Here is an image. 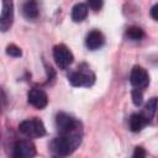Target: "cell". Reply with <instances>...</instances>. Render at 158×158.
<instances>
[{"label": "cell", "instance_id": "obj_10", "mask_svg": "<svg viewBox=\"0 0 158 158\" xmlns=\"http://www.w3.org/2000/svg\"><path fill=\"white\" fill-rule=\"evenodd\" d=\"M104 43H105V37L99 30L90 31L85 37V46L90 51H95V49L101 48L104 46Z\"/></svg>", "mask_w": 158, "mask_h": 158}, {"label": "cell", "instance_id": "obj_8", "mask_svg": "<svg viewBox=\"0 0 158 158\" xmlns=\"http://www.w3.org/2000/svg\"><path fill=\"white\" fill-rule=\"evenodd\" d=\"M14 22V4L11 1L2 2V10L0 14V31L6 32L10 30Z\"/></svg>", "mask_w": 158, "mask_h": 158}, {"label": "cell", "instance_id": "obj_16", "mask_svg": "<svg viewBox=\"0 0 158 158\" xmlns=\"http://www.w3.org/2000/svg\"><path fill=\"white\" fill-rule=\"evenodd\" d=\"M6 54H9L10 57H21L22 56V51L16 44H9L6 47Z\"/></svg>", "mask_w": 158, "mask_h": 158}, {"label": "cell", "instance_id": "obj_19", "mask_svg": "<svg viewBox=\"0 0 158 158\" xmlns=\"http://www.w3.org/2000/svg\"><path fill=\"white\" fill-rule=\"evenodd\" d=\"M86 6H89L91 10H94V11H98V10H100V7L102 6V1H100V0H90L88 4H86Z\"/></svg>", "mask_w": 158, "mask_h": 158}, {"label": "cell", "instance_id": "obj_3", "mask_svg": "<svg viewBox=\"0 0 158 158\" xmlns=\"http://www.w3.org/2000/svg\"><path fill=\"white\" fill-rule=\"evenodd\" d=\"M68 80L73 86H91L95 83V74L89 68H78L68 75Z\"/></svg>", "mask_w": 158, "mask_h": 158}, {"label": "cell", "instance_id": "obj_6", "mask_svg": "<svg viewBox=\"0 0 158 158\" xmlns=\"http://www.w3.org/2000/svg\"><path fill=\"white\" fill-rule=\"evenodd\" d=\"M36 147L30 139H20L14 146V158H33L36 156Z\"/></svg>", "mask_w": 158, "mask_h": 158}, {"label": "cell", "instance_id": "obj_20", "mask_svg": "<svg viewBox=\"0 0 158 158\" xmlns=\"http://www.w3.org/2000/svg\"><path fill=\"white\" fill-rule=\"evenodd\" d=\"M157 12H158V4L153 5V7L151 9V16H152V19H153L154 21L158 20V15H157Z\"/></svg>", "mask_w": 158, "mask_h": 158}, {"label": "cell", "instance_id": "obj_1", "mask_svg": "<svg viewBox=\"0 0 158 158\" xmlns=\"http://www.w3.org/2000/svg\"><path fill=\"white\" fill-rule=\"evenodd\" d=\"M81 143V133L79 130L60 133L53 138L49 143V154L51 158H65L72 154Z\"/></svg>", "mask_w": 158, "mask_h": 158}, {"label": "cell", "instance_id": "obj_21", "mask_svg": "<svg viewBox=\"0 0 158 158\" xmlns=\"http://www.w3.org/2000/svg\"><path fill=\"white\" fill-rule=\"evenodd\" d=\"M2 98H4V96H2V91L0 90V109H1V101H2Z\"/></svg>", "mask_w": 158, "mask_h": 158}, {"label": "cell", "instance_id": "obj_5", "mask_svg": "<svg viewBox=\"0 0 158 158\" xmlns=\"http://www.w3.org/2000/svg\"><path fill=\"white\" fill-rule=\"evenodd\" d=\"M56 125L60 133H68L79 130V122L73 116L65 112H59L56 116Z\"/></svg>", "mask_w": 158, "mask_h": 158}, {"label": "cell", "instance_id": "obj_15", "mask_svg": "<svg viewBox=\"0 0 158 158\" xmlns=\"http://www.w3.org/2000/svg\"><path fill=\"white\" fill-rule=\"evenodd\" d=\"M156 109H157V98H152L151 100H148V102L146 105V110L143 114L151 120L156 114Z\"/></svg>", "mask_w": 158, "mask_h": 158}, {"label": "cell", "instance_id": "obj_9", "mask_svg": "<svg viewBox=\"0 0 158 158\" xmlns=\"http://www.w3.org/2000/svg\"><path fill=\"white\" fill-rule=\"evenodd\" d=\"M27 101L35 106L36 109H44L48 104V96L47 94L42 90V89H38V88H33L28 91L27 94Z\"/></svg>", "mask_w": 158, "mask_h": 158}, {"label": "cell", "instance_id": "obj_12", "mask_svg": "<svg viewBox=\"0 0 158 158\" xmlns=\"http://www.w3.org/2000/svg\"><path fill=\"white\" fill-rule=\"evenodd\" d=\"M72 20L74 22H81L85 20V17L88 16V6L86 4H83V2H79V4H75L72 9Z\"/></svg>", "mask_w": 158, "mask_h": 158}, {"label": "cell", "instance_id": "obj_4", "mask_svg": "<svg viewBox=\"0 0 158 158\" xmlns=\"http://www.w3.org/2000/svg\"><path fill=\"white\" fill-rule=\"evenodd\" d=\"M53 58L57 63V65L60 69H65L68 68L73 60H74V56L70 52V49L65 46V44H57L53 48Z\"/></svg>", "mask_w": 158, "mask_h": 158}, {"label": "cell", "instance_id": "obj_7", "mask_svg": "<svg viewBox=\"0 0 158 158\" xmlns=\"http://www.w3.org/2000/svg\"><path fill=\"white\" fill-rule=\"evenodd\" d=\"M130 81L135 86V89L141 90V89L146 88L149 83V77H148L147 70L139 65H135L130 74Z\"/></svg>", "mask_w": 158, "mask_h": 158}, {"label": "cell", "instance_id": "obj_17", "mask_svg": "<svg viewBox=\"0 0 158 158\" xmlns=\"http://www.w3.org/2000/svg\"><path fill=\"white\" fill-rule=\"evenodd\" d=\"M131 96H132V101L136 106H139L143 101V94H142V90L139 89H133L132 93H131Z\"/></svg>", "mask_w": 158, "mask_h": 158}, {"label": "cell", "instance_id": "obj_13", "mask_svg": "<svg viewBox=\"0 0 158 158\" xmlns=\"http://www.w3.org/2000/svg\"><path fill=\"white\" fill-rule=\"evenodd\" d=\"M22 14L26 19L33 20L38 16V6L36 1H27L22 5Z\"/></svg>", "mask_w": 158, "mask_h": 158}, {"label": "cell", "instance_id": "obj_11", "mask_svg": "<svg viewBox=\"0 0 158 158\" xmlns=\"http://www.w3.org/2000/svg\"><path fill=\"white\" fill-rule=\"evenodd\" d=\"M149 123V118L144 114H133L130 117V130L132 132H139Z\"/></svg>", "mask_w": 158, "mask_h": 158}, {"label": "cell", "instance_id": "obj_18", "mask_svg": "<svg viewBox=\"0 0 158 158\" xmlns=\"http://www.w3.org/2000/svg\"><path fill=\"white\" fill-rule=\"evenodd\" d=\"M132 158H146V151H144V148L141 147V146L136 147L135 151H133Z\"/></svg>", "mask_w": 158, "mask_h": 158}, {"label": "cell", "instance_id": "obj_14", "mask_svg": "<svg viewBox=\"0 0 158 158\" xmlns=\"http://www.w3.org/2000/svg\"><path fill=\"white\" fill-rule=\"evenodd\" d=\"M125 36L131 41H139L144 37V31L138 26H131L126 30Z\"/></svg>", "mask_w": 158, "mask_h": 158}, {"label": "cell", "instance_id": "obj_2", "mask_svg": "<svg viewBox=\"0 0 158 158\" xmlns=\"http://www.w3.org/2000/svg\"><path fill=\"white\" fill-rule=\"evenodd\" d=\"M19 131L22 135L27 136L28 138H38V137H43L46 135V127H44L43 122L37 117L22 121L19 125Z\"/></svg>", "mask_w": 158, "mask_h": 158}]
</instances>
